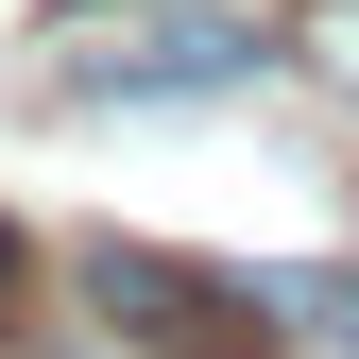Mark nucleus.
<instances>
[{"label": "nucleus", "instance_id": "nucleus-2", "mask_svg": "<svg viewBox=\"0 0 359 359\" xmlns=\"http://www.w3.org/2000/svg\"><path fill=\"white\" fill-rule=\"evenodd\" d=\"M257 69H274V34H240L222 0H171V18H137V34H86L52 86L69 103H222V86H257Z\"/></svg>", "mask_w": 359, "mask_h": 359}, {"label": "nucleus", "instance_id": "nucleus-4", "mask_svg": "<svg viewBox=\"0 0 359 359\" xmlns=\"http://www.w3.org/2000/svg\"><path fill=\"white\" fill-rule=\"evenodd\" d=\"M274 308H291L308 342H342V359H359V274H274Z\"/></svg>", "mask_w": 359, "mask_h": 359}, {"label": "nucleus", "instance_id": "nucleus-3", "mask_svg": "<svg viewBox=\"0 0 359 359\" xmlns=\"http://www.w3.org/2000/svg\"><path fill=\"white\" fill-rule=\"evenodd\" d=\"M274 52L325 86V103H359V0H291V34H274Z\"/></svg>", "mask_w": 359, "mask_h": 359}, {"label": "nucleus", "instance_id": "nucleus-5", "mask_svg": "<svg viewBox=\"0 0 359 359\" xmlns=\"http://www.w3.org/2000/svg\"><path fill=\"white\" fill-rule=\"evenodd\" d=\"M18 308H34V240H18V222H0V342H34Z\"/></svg>", "mask_w": 359, "mask_h": 359}, {"label": "nucleus", "instance_id": "nucleus-1", "mask_svg": "<svg viewBox=\"0 0 359 359\" xmlns=\"http://www.w3.org/2000/svg\"><path fill=\"white\" fill-rule=\"evenodd\" d=\"M69 291H86V325H120L137 359H291L274 325H257L274 291L205 274V257H154V240H86V257H69Z\"/></svg>", "mask_w": 359, "mask_h": 359}]
</instances>
